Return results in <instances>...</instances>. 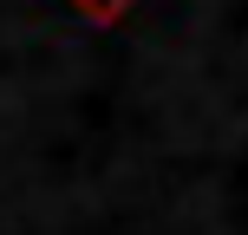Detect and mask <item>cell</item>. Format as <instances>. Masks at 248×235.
I'll return each instance as SVG.
<instances>
[{
	"instance_id": "6da1fadb",
	"label": "cell",
	"mask_w": 248,
	"mask_h": 235,
	"mask_svg": "<svg viewBox=\"0 0 248 235\" xmlns=\"http://www.w3.org/2000/svg\"><path fill=\"white\" fill-rule=\"evenodd\" d=\"M72 13H85V26H118L124 13L137 7V0H65Z\"/></svg>"
}]
</instances>
